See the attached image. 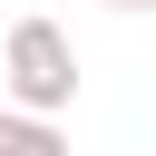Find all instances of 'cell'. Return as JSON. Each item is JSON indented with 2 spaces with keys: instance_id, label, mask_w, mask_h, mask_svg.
Wrapping results in <instances>:
<instances>
[{
  "instance_id": "cell-3",
  "label": "cell",
  "mask_w": 156,
  "mask_h": 156,
  "mask_svg": "<svg viewBox=\"0 0 156 156\" xmlns=\"http://www.w3.org/2000/svg\"><path fill=\"white\" fill-rule=\"evenodd\" d=\"M107 10H156V0H107Z\"/></svg>"
},
{
  "instance_id": "cell-1",
  "label": "cell",
  "mask_w": 156,
  "mask_h": 156,
  "mask_svg": "<svg viewBox=\"0 0 156 156\" xmlns=\"http://www.w3.org/2000/svg\"><path fill=\"white\" fill-rule=\"evenodd\" d=\"M0 88H10V107H29V117H68V107H78V39H68L58 20H10V39H0Z\"/></svg>"
},
{
  "instance_id": "cell-2",
  "label": "cell",
  "mask_w": 156,
  "mask_h": 156,
  "mask_svg": "<svg viewBox=\"0 0 156 156\" xmlns=\"http://www.w3.org/2000/svg\"><path fill=\"white\" fill-rule=\"evenodd\" d=\"M0 156H78V146H68V127H58V117H29V107H10V98H0Z\"/></svg>"
}]
</instances>
